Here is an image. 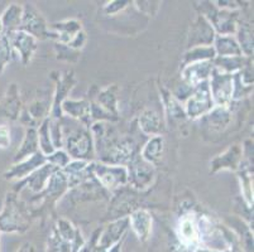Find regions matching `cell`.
<instances>
[{"label":"cell","mask_w":254,"mask_h":252,"mask_svg":"<svg viewBox=\"0 0 254 252\" xmlns=\"http://www.w3.org/2000/svg\"><path fill=\"white\" fill-rule=\"evenodd\" d=\"M29 209L15 192H8L4 200L3 211L0 212V231L24 232L29 228Z\"/></svg>","instance_id":"6da1fadb"},{"label":"cell","mask_w":254,"mask_h":252,"mask_svg":"<svg viewBox=\"0 0 254 252\" xmlns=\"http://www.w3.org/2000/svg\"><path fill=\"white\" fill-rule=\"evenodd\" d=\"M64 147L71 160L90 161L95 154L92 133L85 126L73 129L68 135L64 136Z\"/></svg>","instance_id":"7a4b0ae2"},{"label":"cell","mask_w":254,"mask_h":252,"mask_svg":"<svg viewBox=\"0 0 254 252\" xmlns=\"http://www.w3.org/2000/svg\"><path fill=\"white\" fill-rule=\"evenodd\" d=\"M84 244L81 232L68 219L60 218L48 239V251L61 247L60 252H73Z\"/></svg>","instance_id":"3957f363"},{"label":"cell","mask_w":254,"mask_h":252,"mask_svg":"<svg viewBox=\"0 0 254 252\" xmlns=\"http://www.w3.org/2000/svg\"><path fill=\"white\" fill-rule=\"evenodd\" d=\"M23 6L22 20H20L19 31L31 34L37 41L55 39V34L51 32L47 20L42 13L37 9L33 3H25Z\"/></svg>","instance_id":"277c9868"},{"label":"cell","mask_w":254,"mask_h":252,"mask_svg":"<svg viewBox=\"0 0 254 252\" xmlns=\"http://www.w3.org/2000/svg\"><path fill=\"white\" fill-rule=\"evenodd\" d=\"M128 183L137 191H145L153 184L156 179L154 165L145 161L140 154H135L127 166Z\"/></svg>","instance_id":"5b68a950"},{"label":"cell","mask_w":254,"mask_h":252,"mask_svg":"<svg viewBox=\"0 0 254 252\" xmlns=\"http://www.w3.org/2000/svg\"><path fill=\"white\" fill-rule=\"evenodd\" d=\"M207 82L214 105L229 108L233 101V75L220 72L214 67Z\"/></svg>","instance_id":"8992f818"},{"label":"cell","mask_w":254,"mask_h":252,"mask_svg":"<svg viewBox=\"0 0 254 252\" xmlns=\"http://www.w3.org/2000/svg\"><path fill=\"white\" fill-rule=\"evenodd\" d=\"M215 107L210 94L209 82H202L195 87L193 94L187 99L184 110L189 119L196 120L201 116H206L212 108Z\"/></svg>","instance_id":"52a82bcc"},{"label":"cell","mask_w":254,"mask_h":252,"mask_svg":"<svg viewBox=\"0 0 254 252\" xmlns=\"http://www.w3.org/2000/svg\"><path fill=\"white\" fill-rule=\"evenodd\" d=\"M92 173L99 180V183L106 189H117L128 183V170L123 165H110V164L95 163Z\"/></svg>","instance_id":"ba28073f"},{"label":"cell","mask_w":254,"mask_h":252,"mask_svg":"<svg viewBox=\"0 0 254 252\" xmlns=\"http://www.w3.org/2000/svg\"><path fill=\"white\" fill-rule=\"evenodd\" d=\"M59 76L55 78L56 81V89H55V95H53V101L51 103V117L52 120H61L62 110L61 106L64 101L67 100V96L72 91L73 86L76 85L75 73L71 69L64 71V72H57Z\"/></svg>","instance_id":"9c48e42d"},{"label":"cell","mask_w":254,"mask_h":252,"mask_svg":"<svg viewBox=\"0 0 254 252\" xmlns=\"http://www.w3.org/2000/svg\"><path fill=\"white\" fill-rule=\"evenodd\" d=\"M47 163V156L38 151L28 158L23 159L22 161L14 163L13 165L4 172V178L6 180H23L33 174L41 166Z\"/></svg>","instance_id":"30bf717a"},{"label":"cell","mask_w":254,"mask_h":252,"mask_svg":"<svg viewBox=\"0 0 254 252\" xmlns=\"http://www.w3.org/2000/svg\"><path fill=\"white\" fill-rule=\"evenodd\" d=\"M8 38L10 42L11 50H14L18 53L23 66H28L38 50V41L31 34L23 31H17L9 34Z\"/></svg>","instance_id":"8fae6325"},{"label":"cell","mask_w":254,"mask_h":252,"mask_svg":"<svg viewBox=\"0 0 254 252\" xmlns=\"http://www.w3.org/2000/svg\"><path fill=\"white\" fill-rule=\"evenodd\" d=\"M177 236L184 246L186 247H198L201 245V237H200V228H198L197 214L193 212L181 216L177 225Z\"/></svg>","instance_id":"7c38bea8"},{"label":"cell","mask_w":254,"mask_h":252,"mask_svg":"<svg viewBox=\"0 0 254 252\" xmlns=\"http://www.w3.org/2000/svg\"><path fill=\"white\" fill-rule=\"evenodd\" d=\"M22 110L23 105L19 87L15 82H11L6 89L3 99L0 100V119L17 121V120H19Z\"/></svg>","instance_id":"4fadbf2b"},{"label":"cell","mask_w":254,"mask_h":252,"mask_svg":"<svg viewBox=\"0 0 254 252\" xmlns=\"http://www.w3.org/2000/svg\"><path fill=\"white\" fill-rule=\"evenodd\" d=\"M215 39V32L210 23L202 15H198L190 28L189 36V48L210 47Z\"/></svg>","instance_id":"5bb4252c"},{"label":"cell","mask_w":254,"mask_h":252,"mask_svg":"<svg viewBox=\"0 0 254 252\" xmlns=\"http://www.w3.org/2000/svg\"><path fill=\"white\" fill-rule=\"evenodd\" d=\"M212 69H214L212 61H198L189 63L182 69V80L187 86L195 89L200 83L209 81Z\"/></svg>","instance_id":"9a60e30c"},{"label":"cell","mask_w":254,"mask_h":252,"mask_svg":"<svg viewBox=\"0 0 254 252\" xmlns=\"http://www.w3.org/2000/svg\"><path fill=\"white\" fill-rule=\"evenodd\" d=\"M242 155H243V148L240 145L234 144L229 149L225 150L223 154L212 159L210 163V172L218 173L220 170H232L237 172L242 163Z\"/></svg>","instance_id":"2e32d148"},{"label":"cell","mask_w":254,"mask_h":252,"mask_svg":"<svg viewBox=\"0 0 254 252\" xmlns=\"http://www.w3.org/2000/svg\"><path fill=\"white\" fill-rule=\"evenodd\" d=\"M92 169H94V161L71 160L62 169L64 174L67 175L68 188H75L89 180L90 177L94 175Z\"/></svg>","instance_id":"e0dca14e"},{"label":"cell","mask_w":254,"mask_h":252,"mask_svg":"<svg viewBox=\"0 0 254 252\" xmlns=\"http://www.w3.org/2000/svg\"><path fill=\"white\" fill-rule=\"evenodd\" d=\"M68 189L70 188H68L67 175L64 174L62 169H56L48 178L47 184L41 194L50 202H56Z\"/></svg>","instance_id":"ac0fdd59"},{"label":"cell","mask_w":254,"mask_h":252,"mask_svg":"<svg viewBox=\"0 0 254 252\" xmlns=\"http://www.w3.org/2000/svg\"><path fill=\"white\" fill-rule=\"evenodd\" d=\"M50 29L53 31L56 43L67 46L70 45L71 42L75 39V37L82 31V25L81 22H78V20L67 19L62 20V22L53 23L50 27Z\"/></svg>","instance_id":"d6986e66"},{"label":"cell","mask_w":254,"mask_h":252,"mask_svg":"<svg viewBox=\"0 0 254 252\" xmlns=\"http://www.w3.org/2000/svg\"><path fill=\"white\" fill-rule=\"evenodd\" d=\"M62 114H66L68 116L77 119L84 124L85 128L90 129L91 125V108H90V101L87 100H70L67 99L64 101L61 106Z\"/></svg>","instance_id":"ffe728a7"},{"label":"cell","mask_w":254,"mask_h":252,"mask_svg":"<svg viewBox=\"0 0 254 252\" xmlns=\"http://www.w3.org/2000/svg\"><path fill=\"white\" fill-rule=\"evenodd\" d=\"M129 225L134 231L139 241L144 242L149 239L152 231V216L147 209H137L129 216Z\"/></svg>","instance_id":"44dd1931"},{"label":"cell","mask_w":254,"mask_h":252,"mask_svg":"<svg viewBox=\"0 0 254 252\" xmlns=\"http://www.w3.org/2000/svg\"><path fill=\"white\" fill-rule=\"evenodd\" d=\"M214 50L216 57H244L237 39L232 36H215L214 39Z\"/></svg>","instance_id":"7402d4cb"},{"label":"cell","mask_w":254,"mask_h":252,"mask_svg":"<svg viewBox=\"0 0 254 252\" xmlns=\"http://www.w3.org/2000/svg\"><path fill=\"white\" fill-rule=\"evenodd\" d=\"M139 128L147 135L157 136L163 131V120L156 110H144L139 116Z\"/></svg>","instance_id":"603a6c76"},{"label":"cell","mask_w":254,"mask_h":252,"mask_svg":"<svg viewBox=\"0 0 254 252\" xmlns=\"http://www.w3.org/2000/svg\"><path fill=\"white\" fill-rule=\"evenodd\" d=\"M118 87L117 85L108 86L106 89L100 90L96 94L95 101H92L98 106H100L104 111L108 114L113 115L114 117H118Z\"/></svg>","instance_id":"cb8c5ba5"},{"label":"cell","mask_w":254,"mask_h":252,"mask_svg":"<svg viewBox=\"0 0 254 252\" xmlns=\"http://www.w3.org/2000/svg\"><path fill=\"white\" fill-rule=\"evenodd\" d=\"M22 14L23 6L18 5V4H10L5 9V11L0 17V22H1V25H3L4 34L9 36V34L19 31Z\"/></svg>","instance_id":"d4e9b609"},{"label":"cell","mask_w":254,"mask_h":252,"mask_svg":"<svg viewBox=\"0 0 254 252\" xmlns=\"http://www.w3.org/2000/svg\"><path fill=\"white\" fill-rule=\"evenodd\" d=\"M163 150H165V139L162 135H157L152 136L148 142L145 143L139 154L145 161L154 165L162 159Z\"/></svg>","instance_id":"484cf974"},{"label":"cell","mask_w":254,"mask_h":252,"mask_svg":"<svg viewBox=\"0 0 254 252\" xmlns=\"http://www.w3.org/2000/svg\"><path fill=\"white\" fill-rule=\"evenodd\" d=\"M39 151L38 147V135H37L36 128H27L25 130L24 139H23L22 144H20L19 149L17 150L14 155V163L22 161L23 159L28 158V156L33 155L36 152Z\"/></svg>","instance_id":"4316f807"},{"label":"cell","mask_w":254,"mask_h":252,"mask_svg":"<svg viewBox=\"0 0 254 252\" xmlns=\"http://www.w3.org/2000/svg\"><path fill=\"white\" fill-rule=\"evenodd\" d=\"M237 172L240 182V191L243 194L244 201L248 207H253V172H252L251 166L246 165V163L242 161Z\"/></svg>","instance_id":"83f0119b"},{"label":"cell","mask_w":254,"mask_h":252,"mask_svg":"<svg viewBox=\"0 0 254 252\" xmlns=\"http://www.w3.org/2000/svg\"><path fill=\"white\" fill-rule=\"evenodd\" d=\"M238 34L237 42L239 45L242 53L244 57H252L253 55V29L248 23H242V24L237 25V32Z\"/></svg>","instance_id":"f1b7e54d"},{"label":"cell","mask_w":254,"mask_h":252,"mask_svg":"<svg viewBox=\"0 0 254 252\" xmlns=\"http://www.w3.org/2000/svg\"><path fill=\"white\" fill-rule=\"evenodd\" d=\"M37 135H38L39 151L42 152L43 155H50V154H52L56 150L53 148L50 135V117H47V119H45L41 122V126L37 130Z\"/></svg>","instance_id":"f546056e"},{"label":"cell","mask_w":254,"mask_h":252,"mask_svg":"<svg viewBox=\"0 0 254 252\" xmlns=\"http://www.w3.org/2000/svg\"><path fill=\"white\" fill-rule=\"evenodd\" d=\"M215 57V50H214L211 46L210 47L192 48V50H190L185 54L184 63L186 66V64L198 61H214Z\"/></svg>","instance_id":"4dcf8cb0"},{"label":"cell","mask_w":254,"mask_h":252,"mask_svg":"<svg viewBox=\"0 0 254 252\" xmlns=\"http://www.w3.org/2000/svg\"><path fill=\"white\" fill-rule=\"evenodd\" d=\"M27 114L37 122L39 124L41 120H45L47 117H50L51 112V105L48 101L45 100H34L31 105L28 106V108H25Z\"/></svg>","instance_id":"1f68e13d"},{"label":"cell","mask_w":254,"mask_h":252,"mask_svg":"<svg viewBox=\"0 0 254 252\" xmlns=\"http://www.w3.org/2000/svg\"><path fill=\"white\" fill-rule=\"evenodd\" d=\"M207 119L212 124V126L216 129H220L221 126L225 128L230 121V111L225 107H214L209 114L206 115Z\"/></svg>","instance_id":"d6a6232c"},{"label":"cell","mask_w":254,"mask_h":252,"mask_svg":"<svg viewBox=\"0 0 254 252\" xmlns=\"http://www.w3.org/2000/svg\"><path fill=\"white\" fill-rule=\"evenodd\" d=\"M11 50L10 42H9L8 36L3 34L0 37V75L5 71L8 64L11 61Z\"/></svg>","instance_id":"836d02e7"},{"label":"cell","mask_w":254,"mask_h":252,"mask_svg":"<svg viewBox=\"0 0 254 252\" xmlns=\"http://www.w3.org/2000/svg\"><path fill=\"white\" fill-rule=\"evenodd\" d=\"M165 103L166 108H167V114L172 116L173 119H184L186 116L184 107L181 106L180 101L175 99V96L167 94V99L165 100Z\"/></svg>","instance_id":"e575fe53"},{"label":"cell","mask_w":254,"mask_h":252,"mask_svg":"<svg viewBox=\"0 0 254 252\" xmlns=\"http://www.w3.org/2000/svg\"><path fill=\"white\" fill-rule=\"evenodd\" d=\"M71 161V158L68 156V154L64 150H55L52 154L47 155V163L51 165L56 166L59 169H64V166L67 165Z\"/></svg>","instance_id":"d590c367"},{"label":"cell","mask_w":254,"mask_h":252,"mask_svg":"<svg viewBox=\"0 0 254 252\" xmlns=\"http://www.w3.org/2000/svg\"><path fill=\"white\" fill-rule=\"evenodd\" d=\"M55 50H56L57 59H61V61L76 62L80 57V52L71 50L67 46L60 45V43H55Z\"/></svg>","instance_id":"8d00e7d4"},{"label":"cell","mask_w":254,"mask_h":252,"mask_svg":"<svg viewBox=\"0 0 254 252\" xmlns=\"http://www.w3.org/2000/svg\"><path fill=\"white\" fill-rule=\"evenodd\" d=\"M11 144L10 129L6 125H0V149H8Z\"/></svg>","instance_id":"74e56055"},{"label":"cell","mask_w":254,"mask_h":252,"mask_svg":"<svg viewBox=\"0 0 254 252\" xmlns=\"http://www.w3.org/2000/svg\"><path fill=\"white\" fill-rule=\"evenodd\" d=\"M128 4L129 1H110V3H108L104 6V13L108 14V15H113V14L126 9Z\"/></svg>","instance_id":"f35d334b"},{"label":"cell","mask_w":254,"mask_h":252,"mask_svg":"<svg viewBox=\"0 0 254 252\" xmlns=\"http://www.w3.org/2000/svg\"><path fill=\"white\" fill-rule=\"evenodd\" d=\"M4 31H3V25H1V22H0V37L3 36Z\"/></svg>","instance_id":"ab89813d"}]
</instances>
